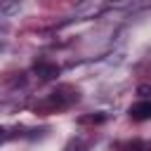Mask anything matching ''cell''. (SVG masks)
Segmentation results:
<instances>
[{"instance_id":"1","label":"cell","mask_w":151,"mask_h":151,"mask_svg":"<svg viewBox=\"0 0 151 151\" xmlns=\"http://www.w3.org/2000/svg\"><path fill=\"white\" fill-rule=\"evenodd\" d=\"M130 118L132 120H149L151 118V101H137L130 106Z\"/></svg>"},{"instance_id":"2","label":"cell","mask_w":151,"mask_h":151,"mask_svg":"<svg viewBox=\"0 0 151 151\" xmlns=\"http://www.w3.org/2000/svg\"><path fill=\"white\" fill-rule=\"evenodd\" d=\"M35 71H38L42 78H54V76H59V66H52V64H35Z\"/></svg>"},{"instance_id":"3","label":"cell","mask_w":151,"mask_h":151,"mask_svg":"<svg viewBox=\"0 0 151 151\" xmlns=\"http://www.w3.org/2000/svg\"><path fill=\"white\" fill-rule=\"evenodd\" d=\"M127 151H142V142H134V144H132Z\"/></svg>"},{"instance_id":"4","label":"cell","mask_w":151,"mask_h":151,"mask_svg":"<svg viewBox=\"0 0 151 151\" xmlns=\"http://www.w3.org/2000/svg\"><path fill=\"white\" fill-rule=\"evenodd\" d=\"M0 142H2V127H0Z\"/></svg>"}]
</instances>
